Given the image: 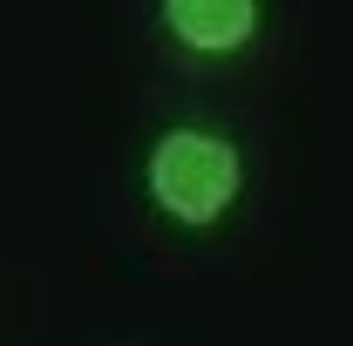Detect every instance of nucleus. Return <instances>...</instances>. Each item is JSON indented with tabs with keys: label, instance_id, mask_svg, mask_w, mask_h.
I'll return each instance as SVG.
<instances>
[{
	"label": "nucleus",
	"instance_id": "obj_2",
	"mask_svg": "<svg viewBox=\"0 0 353 346\" xmlns=\"http://www.w3.org/2000/svg\"><path fill=\"white\" fill-rule=\"evenodd\" d=\"M157 34L190 61H238L265 34V0H157Z\"/></svg>",
	"mask_w": 353,
	"mask_h": 346
},
{
	"label": "nucleus",
	"instance_id": "obj_1",
	"mask_svg": "<svg viewBox=\"0 0 353 346\" xmlns=\"http://www.w3.org/2000/svg\"><path fill=\"white\" fill-rule=\"evenodd\" d=\"M136 183L150 197V211L163 217L170 231H218L224 217L238 211L245 197V143L224 130V123H163V130L143 143V163Z\"/></svg>",
	"mask_w": 353,
	"mask_h": 346
}]
</instances>
